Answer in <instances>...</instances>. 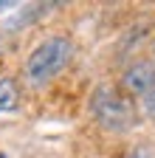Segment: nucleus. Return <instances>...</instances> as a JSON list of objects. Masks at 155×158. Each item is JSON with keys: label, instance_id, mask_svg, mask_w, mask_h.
I'll list each match as a JSON object with an SVG mask.
<instances>
[{"label": "nucleus", "instance_id": "f257e3e1", "mask_svg": "<svg viewBox=\"0 0 155 158\" xmlns=\"http://www.w3.org/2000/svg\"><path fill=\"white\" fill-rule=\"evenodd\" d=\"M71 56H73V43L68 37H48L26 59V68H23L26 85H31V88L48 85L56 73H62L68 68Z\"/></svg>", "mask_w": 155, "mask_h": 158}, {"label": "nucleus", "instance_id": "f03ea898", "mask_svg": "<svg viewBox=\"0 0 155 158\" xmlns=\"http://www.w3.org/2000/svg\"><path fill=\"white\" fill-rule=\"evenodd\" d=\"M90 113L104 130H127L135 124L133 99L113 85H99L90 96Z\"/></svg>", "mask_w": 155, "mask_h": 158}, {"label": "nucleus", "instance_id": "7ed1b4c3", "mask_svg": "<svg viewBox=\"0 0 155 158\" xmlns=\"http://www.w3.org/2000/svg\"><path fill=\"white\" fill-rule=\"evenodd\" d=\"M119 88L133 99V96H149L155 90V62L152 59H138L124 68Z\"/></svg>", "mask_w": 155, "mask_h": 158}, {"label": "nucleus", "instance_id": "20e7f679", "mask_svg": "<svg viewBox=\"0 0 155 158\" xmlns=\"http://www.w3.org/2000/svg\"><path fill=\"white\" fill-rule=\"evenodd\" d=\"M20 107V88L11 76H0V113H14Z\"/></svg>", "mask_w": 155, "mask_h": 158}, {"label": "nucleus", "instance_id": "39448f33", "mask_svg": "<svg viewBox=\"0 0 155 158\" xmlns=\"http://www.w3.org/2000/svg\"><path fill=\"white\" fill-rule=\"evenodd\" d=\"M141 107H144V113H147V116H152V118H155V90H152L149 96H144Z\"/></svg>", "mask_w": 155, "mask_h": 158}, {"label": "nucleus", "instance_id": "423d86ee", "mask_svg": "<svg viewBox=\"0 0 155 158\" xmlns=\"http://www.w3.org/2000/svg\"><path fill=\"white\" fill-rule=\"evenodd\" d=\"M127 158H149V152H147V150H135V152H130Z\"/></svg>", "mask_w": 155, "mask_h": 158}, {"label": "nucleus", "instance_id": "0eeeda50", "mask_svg": "<svg viewBox=\"0 0 155 158\" xmlns=\"http://www.w3.org/2000/svg\"><path fill=\"white\" fill-rule=\"evenodd\" d=\"M9 6H14V3H0V11H3V9H9Z\"/></svg>", "mask_w": 155, "mask_h": 158}, {"label": "nucleus", "instance_id": "6e6552de", "mask_svg": "<svg viewBox=\"0 0 155 158\" xmlns=\"http://www.w3.org/2000/svg\"><path fill=\"white\" fill-rule=\"evenodd\" d=\"M0 158H6V155H0Z\"/></svg>", "mask_w": 155, "mask_h": 158}]
</instances>
